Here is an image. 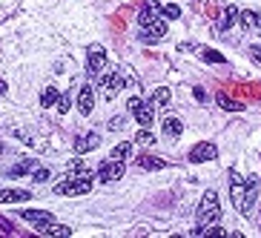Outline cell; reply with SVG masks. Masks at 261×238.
Wrapping results in <instances>:
<instances>
[{
	"label": "cell",
	"instance_id": "15",
	"mask_svg": "<svg viewBox=\"0 0 261 238\" xmlns=\"http://www.w3.org/2000/svg\"><path fill=\"white\" fill-rule=\"evenodd\" d=\"M138 167L141 169H167V161L164 158H155V155H138Z\"/></svg>",
	"mask_w": 261,
	"mask_h": 238
},
{
	"label": "cell",
	"instance_id": "19",
	"mask_svg": "<svg viewBox=\"0 0 261 238\" xmlns=\"http://www.w3.org/2000/svg\"><path fill=\"white\" fill-rule=\"evenodd\" d=\"M58 95H61V92H58L55 86H46L43 92H40V106H46V109L55 106V104H58Z\"/></svg>",
	"mask_w": 261,
	"mask_h": 238
},
{
	"label": "cell",
	"instance_id": "1",
	"mask_svg": "<svg viewBox=\"0 0 261 238\" xmlns=\"http://www.w3.org/2000/svg\"><path fill=\"white\" fill-rule=\"evenodd\" d=\"M195 218H198V227H210V224H216V221L221 218V207H218V195L216 193H204Z\"/></svg>",
	"mask_w": 261,
	"mask_h": 238
},
{
	"label": "cell",
	"instance_id": "31",
	"mask_svg": "<svg viewBox=\"0 0 261 238\" xmlns=\"http://www.w3.org/2000/svg\"><path fill=\"white\" fill-rule=\"evenodd\" d=\"M46 178H49V169H40V167H37V172H35V181H37V184H43Z\"/></svg>",
	"mask_w": 261,
	"mask_h": 238
},
{
	"label": "cell",
	"instance_id": "20",
	"mask_svg": "<svg viewBox=\"0 0 261 238\" xmlns=\"http://www.w3.org/2000/svg\"><path fill=\"white\" fill-rule=\"evenodd\" d=\"M129 155H132V144H118V147H112V155H109V158H115V161H126L129 158Z\"/></svg>",
	"mask_w": 261,
	"mask_h": 238
},
{
	"label": "cell",
	"instance_id": "35",
	"mask_svg": "<svg viewBox=\"0 0 261 238\" xmlns=\"http://www.w3.org/2000/svg\"><path fill=\"white\" fill-rule=\"evenodd\" d=\"M255 26H258V29H261V15H255Z\"/></svg>",
	"mask_w": 261,
	"mask_h": 238
},
{
	"label": "cell",
	"instance_id": "3",
	"mask_svg": "<svg viewBox=\"0 0 261 238\" xmlns=\"http://www.w3.org/2000/svg\"><path fill=\"white\" fill-rule=\"evenodd\" d=\"M167 20H152V23H146V26H141V32H138V40L141 43H161L164 37H167Z\"/></svg>",
	"mask_w": 261,
	"mask_h": 238
},
{
	"label": "cell",
	"instance_id": "24",
	"mask_svg": "<svg viewBox=\"0 0 261 238\" xmlns=\"http://www.w3.org/2000/svg\"><path fill=\"white\" fill-rule=\"evenodd\" d=\"M161 15L167 20H178L181 18V6L178 3H167V6H161Z\"/></svg>",
	"mask_w": 261,
	"mask_h": 238
},
{
	"label": "cell",
	"instance_id": "25",
	"mask_svg": "<svg viewBox=\"0 0 261 238\" xmlns=\"http://www.w3.org/2000/svg\"><path fill=\"white\" fill-rule=\"evenodd\" d=\"M135 144H138V147H152V144H155V135L146 132V129H138V132H135Z\"/></svg>",
	"mask_w": 261,
	"mask_h": 238
},
{
	"label": "cell",
	"instance_id": "14",
	"mask_svg": "<svg viewBox=\"0 0 261 238\" xmlns=\"http://www.w3.org/2000/svg\"><path fill=\"white\" fill-rule=\"evenodd\" d=\"M158 15H161V6H158L155 0H146L144 9H141V15H138V23H141V26H146V23L158 20Z\"/></svg>",
	"mask_w": 261,
	"mask_h": 238
},
{
	"label": "cell",
	"instance_id": "33",
	"mask_svg": "<svg viewBox=\"0 0 261 238\" xmlns=\"http://www.w3.org/2000/svg\"><path fill=\"white\" fill-rule=\"evenodd\" d=\"M250 55H252V61H255V63L261 66V46H252V49H250Z\"/></svg>",
	"mask_w": 261,
	"mask_h": 238
},
{
	"label": "cell",
	"instance_id": "13",
	"mask_svg": "<svg viewBox=\"0 0 261 238\" xmlns=\"http://www.w3.org/2000/svg\"><path fill=\"white\" fill-rule=\"evenodd\" d=\"M32 193L26 189H0V204H26Z\"/></svg>",
	"mask_w": 261,
	"mask_h": 238
},
{
	"label": "cell",
	"instance_id": "5",
	"mask_svg": "<svg viewBox=\"0 0 261 238\" xmlns=\"http://www.w3.org/2000/svg\"><path fill=\"white\" fill-rule=\"evenodd\" d=\"M126 80H129V78H124L121 72H109V75H103V78H100V92H103V98H107V101H112V98L124 89Z\"/></svg>",
	"mask_w": 261,
	"mask_h": 238
},
{
	"label": "cell",
	"instance_id": "9",
	"mask_svg": "<svg viewBox=\"0 0 261 238\" xmlns=\"http://www.w3.org/2000/svg\"><path fill=\"white\" fill-rule=\"evenodd\" d=\"M218 155V150L213 144H195L192 150H189V161L192 164H204V161H213Z\"/></svg>",
	"mask_w": 261,
	"mask_h": 238
},
{
	"label": "cell",
	"instance_id": "34",
	"mask_svg": "<svg viewBox=\"0 0 261 238\" xmlns=\"http://www.w3.org/2000/svg\"><path fill=\"white\" fill-rule=\"evenodd\" d=\"M138 104H141V95H132L129 101H126V106H129V109H135Z\"/></svg>",
	"mask_w": 261,
	"mask_h": 238
},
{
	"label": "cell",
	"instance_id": "21",
	"mask_svg": "<svg viewBox=\"0 0 261 238\" xmlns=\"http://www.w3.org/2000/svg\"><path fill=\"white\" fill-rule=\"evenodd\" d=\"M218 104H221V109H227V112H230V109H233V112H244V109H247V104H241V101H230L227 95H218Z\"/></svg>",
	"mask_w": 261,
	"mask_h": 238
},
{
	"label": "cell",
	"instance_id": "23",
	"mask_svg": "<svg viewBox=\"0 0 261 238\" xmlns=\"http://www.w3.org/2000/svg\"><path fill=\"white\" fill-rule=\"evenodd\" d=\"M235 20H238V9H235V6H224V15H221V29L233 26Z\"/></svg>",
	"mask_w": 261,
	"mask_h": 238
},
{
	"label": "cell",
	"instance_id": "11",
	"mask_svg": "<svg viewBox=\"0 0 261 238\" xmlns=\"http://www.w3.org/2000/svg\"><path fill=\"white\" fill-rule=\"evenodd\" d=\"M98 144H100V135L98 132L78 135V138H75V152H78V155H83V152H89V150H98Z\"/></svg>",
	"mask_w": 261,
	"mask_h": 238
},
{
	"label": "cell",
	"instance_id": "18",
	"mask_svg": "<svg viewBox=\"0 0 261 238\" xmlns=\"http://www.w3.org/2000/svg\"><path fill=\"white\" fill-rule=\"evenodd\" d=\"M20 215H23V221H29V224H40V221H49V218H52L46 210H23Z\"/></svg>",
	"mask_w": 261,
	"mask_h": 238
},
{
	"label": "cell",
	"instance_id": "27",
	"mask_svg": "<svg viewBox=\"0 0 261 238\" xmlns=\"http://www.w3.org/2000/svg\"><path fill=\"white\" fill-rule=\"evenodd\" d=\"M201 58H204V61H210V63H224L227 58L221 52H216V49H204V52H201Z\"/></svg>",
	"mask_w": 261,
	"mask_h": 238
},
{
	"label": "cell",
	"instance_id": "12",
	"mask_svg": "<svg viewBox=\"0 0 261 238\" xmlns=\"http://www.w3.org/2000/svg\"><path fill=\"white\" fill-rule=\"evenodd\" d=\"M92 106H95V89L86 83L81 89V95H78V112L81 115H92Z\"/></svg>",
	"mask_w": 261,
	"mask_h": 238
},
{
	"label": "cell",
	"instance_id": "4",
	"mask_svg": "<svg viewBox=\"0 0 261 238\" xmlns=\"http://www.w3.org/2000/svg\"><path fill=\"white\" fill-rule=\"evenodd\" d=\"M55 193L58 195H86V193H92V178H86V175L69 178V181L55 186Z\"/></svg>",
	"mask_w": 261,
	"mask_h": 238
},
{
	"label": "cell",
	"instance_id": "22",
	"mask_svg": "<svg viewBox=\"0 0 261 238\" xmlns=\"http://www.w3.org/2000/svg\"><path fill=\"white\" fill-rule=\"evenodd\" d=\"M170 98H172V92L167 86H158L152 92V104H158V106H170Z\"/></svg>",
	"mask_w": 261,
	"mask_h": 238
},
{
	"label": "cell",
	"instance_id": "30",
	"mask_svg": "<svg viewBox=\"0 0 261 238\" xmlns=\"http://www.w3.org/2000/svg\"><path fill=\"white\" fill-rule=\"evenodd\" d=\"M75 175H86V167H83V161H72V167H69Z\"/></svg>",
	"mask_w": 261,
	"mask_h": 238
},
{
	"label": "cell",
	"instance_id": "7",
	"mask_svg": "<svg viewBox=\"0 0 261 238\" xmlns=\"http://www.w3.org/2000/svg\"><path fill=\"white\" fill-rule=\"evenodd\" d=\"M230 195H233L235 210L241 212V207H244V195H247V181L241 178V172H230Z\"/></svg>",
	"mask_w": 261,
	"mask_h": 238
},
{
	"label": "cell",
	"instance_id": "28",
	"mask_svg": "<svg viewBox=\"0 0 261 238\" xmlns=\"http://www.w3.org/2000/svg\"><path fill=\"white\" fill-rule=\"evenodd\" d=\"M252 26H255V12H244L241 15V29L244 32H250Z\"/></svg>",
	"mask_w": 261,
	"mask_h": 238
},
{
	"label": "cell",
	"instance_id": "10",
	"mask_svg": "<svg viewBox=\"0 0 261 238\" xmlns=\"http://www.w3.org/2000/svg\"><path fill=\"white\" fill-rule=\"evenodd\" d=\"M132 112H135V121L141 126H149V124H152V118H155V104H152V101H141Z\"/></svg>",
	"mask_w": 261,
	"mask_h": 238
},
{
	"label": "cell",
	"instance_id": "32",
	"mask_svg": "<svg viewBox=\"0 0 261 238\" xmlns=\"http://www.w3.org/2000/svg\"><path fill=\"white\" fill-rule=\"evenodd\" d=\"M9 232H12V224L0 218V235H9Z\"/></svg>",
	"mask_w": 261,
	"mask_h": 238
},
{
	"label": "cell",
	"instance_id": "17",
	"mask_svg": "<svg viewBox=\"0 0 261 238\" xmlns=\"http://www.w3.org/2000/svg\"><path fill=\"white\" fill-rule=\"evenodd\" d=\"M32 169H37V161H23V164H15V167L9 169V178H23V175H29Z\"/></svg>",
	"mask_w": 261,
	"mask_h": 238
},
{
	"label": "cell",
	"instance_id": "16",
	"mask_svg": "<svg viewBox=\"0 0 261 238\" xmlns=\"http://www.w3.org/2000/svg\"><path fill=\"white\" fill-rule=\"evenodd\" d=\"M161 126H164V132L170 135V138H178V135L184 132V124H181L178 118H172V115H170V118H164Z\"/></svg>",
	"mask_w": 261,
	"mask_h": 238
},
{
	"label": "cell",
	"instance_id": "2",
	"mask_svg": "<svg viewBox=\"0 0 261 238\" xmlns=\"http://www.w3.org/2000/svg\"><path fill=\"white\" fill-rule=\"evenodd\" d=\"M103 66H107V49L100 43H92L89 49H86V75H89V78H98Z\"/></svg>",
	"mask_w": 261,
	"mask_h": 238
},
{
	"label": "cell",
	"instance_id": "26",
	"mask_svg": "<svg viewBox=\"0 0 261 238\" xmlns=\"http://www.w3.org/2000/svg\"><path fill=\"white\" fill-rule=\"evenodd\" d=\"M55 106H58V112H61V115H66V112H69V106H72V95H69V92L58 95V104H55Z\"/></svg>",
	"mask_w": 261,
	"mask_h": 238
},
{
	"label": "cell",
	"instance_id": "6",
	"mask_svg": "<svg viewBox=\"0 0 261 238\" xmlns=\"http://www.w3.org/2000/svg\"><path fill=\"white\" fill-rule=\"evenodd\" d=\"M121 175H124V161L107 158L98 167V181H103V184H112V181H118Z\"/></svg>",
	"mask_w": 261,
	"mask_h": 238
},
{
	"label": "cell",
	"instance_id": "36",
	"mask_svg": "<svg viewBox=\"0 0 261 238\" xmlns=\"http://www.w3.org/2000/svg\"><path fill=\"white\" fill-rule=\"evenodd\" d=\"M0 152H3V147H0Z\"/></svg>",
	"mask_w": 261,
	"mask_h": 238
},
{
	"label": "cell",
	"instance_id": "8",
	"mask_svg": "<svg viewBox=\"0 0 261 238\" xmlns=\"http://www.w3.org/2000/svg\"><path fill=\"white\" fill-rule=\"evenodd\" d=\"M37 232H43V235H52V238H69L72 235V229L66 227V224H55L52 218L49 221H40V224H35Z\"/></svg>",
	"mask_w": 261,
	"mask_h": 238
},
{
	"label": "cell",
	"instance_id": "29",
	"mask_svg": "<svg viewBox=\"0 0 261 238\" xmlns=\"http://www.w3.org/2000/svg\"><path fill=\"white\" fill-rule=\"evenodd\" d=\"M109 129H112V132H115V129H124V115H115V118H109Z\"/></svg>",
	"mask_w": 261,
	"mask_h": 238
}]
</instances>
